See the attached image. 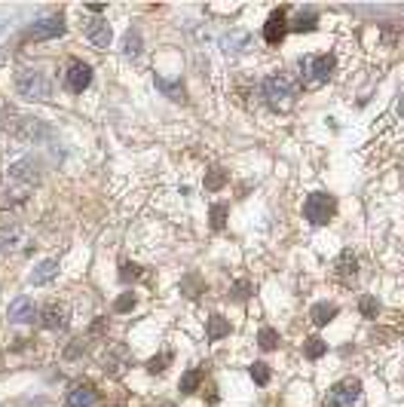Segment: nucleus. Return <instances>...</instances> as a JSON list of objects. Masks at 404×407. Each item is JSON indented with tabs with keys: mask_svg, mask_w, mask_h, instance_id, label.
<instances>
[{
	"mask_svg": "<svg viewBox=\"0 0 404 407\" xmlns=\"http://www.w3.org/2000/svg\"><path fill=\"white\" fill-rule=\"evenodd\" d=\"M224 181H227V172H221V168H212V172H208V178H205V187L208 190H221Z\"/></svg>",
	"mask_w": 404,
	"mask_h": 407,
	"instance_id": "393cba45",
	"label": "nucleus"
},
{
	"mask_svg": "<svg viewBox=\"0 0 404 407\" xmlns=\"http://www.w3.org/2000/svg\"><path fill=\"white\" fill-rule=\"evenodd\" d=\"M334 67H337V61L334 56H306L300 61V77L306 86H322V83H328L334 77Z\"/></svg>",
	"mask_w": 404,
	"mask_h": 407,
	"instance_id": "f03ea898",
	"label": "nucleus"
},
{
	"mask_svg": "<svg viewBox=\"0 0 404 407\" xmlns=\"http://www.w3.org/2000/svg\"><path fill=\"white\" fill-rule=\"evenodd\" d=\"M205 334H208V340H221V337L230 334V321L224 319V316H212V319H208Z\"/></svg>",
	"mask_w": 404,
	"mask_h": 407,
	"instance_id": "2eb2a0df",
	"label": "nucleus"
},
{
	"mask_svg": "<svg viewBox=\"0 0 404 407\" xmlns=\"http://www.w3.org/2000/svg\"><path fill=\"white\" fill-rule=\"evenodd\" d=\"M288 34V10H276L273 15L267 19V25H263V40L267 43H282V37Z\"/></svg>",
	"mask_w": 404,
	"mask_h": 407,
	"instance_id": "6e6552de",
	"label": "nucleus"
},
{
	"mask_svg": "<svg viewBox=\"0 0 404 407\" xmlns=\"http://www.w3.org/2000/svg\"><path fill=\"white\" fill-rule=\"evenodd\" d=\"M303 214H306L309 224L322 227L337 214V202H334L331 193H309L306 196V205H303Z\"/></svg>",
	"mask_w": 404,
	"mask_h": 407,
	"instance_id": "20e7f679",
	"label": "nucleus"
},
{
	"mask_svg": "<svg viewBox=\"0 0 404 407\" xmlns=\"http://www.w3.org/2000/svg\"><path fill=\"white\" fill-rule=\"evenodd\" d=\"M355 273H359V260H355V255L343 251V255H340V260H337V276L343 282H349V279H355Z\"/></svg>",
	"mask_w": 404,
	"mask_h": 407,
	"instance_id": "4468645a",
	"label": "nucleus"
},
{
	"mask_svg": "<svg viewBox=\"0 0 404 407\" xmlns=\"http://www.w3.org/2000/svg\"><path fill=\"white\" fill-rule=\"evenodd\" d=\"M395 113H398V117H404V95L398 98V104H395Z\"/></svg>",
	"mask_w": 404,
	"mask_h": 407,
	"instance_id": "7c9ffc66",
	"label": "nucleus"
},
{
	"mask_svg": "<svg viewBox=\"0 0 404 407\" xmlns=\"http://www.w3.org/2000/svg\"><path fill=\"white\" fill-rule=\"evenodd\" d=\"M193 288H205V285H202V282L196 279V276H190V279L184 282V291H187V297H193Z\"/></svg>",
	"mask_w": 404,
	"mask_h": 407,
	"instance_id": "c756f323",
	"label": "nucleus"
},
{
	"mask_svg": "<svg viewBox=\"0 0 404 407\" xmlns=\"http://www.w3.org/2000/svg\"><path fill=\"white\" fill-rule=\"evenodd\" d=\"M291 31H313L316 28V13H297V19H294L291 22V25H288Z\"/></svg>",
	"mask_w": 404,
	"mask_h": 407,
	"instance_id": "6ab92c4d",
	"label": "nucleus"
},
{
	"mask_svg": "<svg viewBox=\"0 0 404 407\" xmlns=\"http://www.w3.org/2000/svg\"><path fill=\"white\" fill-rule=\"evenodd\" d=\"M258 346L261 349H276L279 346V334L273 331V328H261L258 331Z\"/></svg>",
	"mask_w": 404,
	"mask_h": 407,
	"instance_id": "412c9836",
	"label": "nucleus"
},
{
	"mask_svg": "<svg viewBox=\"0 0 404 407\" xmlns=\"http://www.w3.org/2000/svg\"><path fill=\"white\" fill-rule=\"evenodd\" d=\"M98 404V395H95V389L92 386H74L71 392H68V407H95Z\"/></svg>",
	"mask_w": 404,
	"mask_h": 407,
	"instance_id": "9b49d317",
	"label": "nucleus"
},
{
	"mask_svg": "<svg viewBox=\"0 0 404 407\" xmlns=\"http://www.w3.org/2000/svg\"><path fill=\"white\" fill-rule=\"evenodd\" d=\"M224 224H227V202H215L212 205V227L224 230Z\"/></svg>",
	"mask_w": 404,
	"mask_h": 407,
	"instance_id": "4be33fe9",
	"label": "nucleus"
},
{
	"mask_svg": "<svg viewBox=\"0 0 404 407\" xmlns=\"http://www.w3.org/2000/svg\"><path fill=\"white\" fill-rule=\"evenodd\" d=\"M263 98L273 111H291L294 104V80L288 74H270L263 80Z\"/></svg>",
	"mask_w": 404,
	"mask_h": 407,
	"instance_id": "f257e3e1",
	"label": "nucleus"
},
{
	"mask_svg": "<svg viewBox=\"0 0 404 407\" xmlns=\"http://www.w3.org/2000/svg\"><path fill=\"white\" fill-rule=\"evenodd\" d=\"M120 276H123V279H138V276H141V270H138V266L135 264H123V270H120Z\"/></svg>",
	"mask_w": 404,
	"mask_h": 407,
	"instance_id": "cd10ccee",
	"label": "nucleus"
},
{
	"mask_svg": "<svg viewBox=\"0 0 404 407\" xmlns=\"http://www.w3.org/2000/svg\"><path fill=\"white\" fill-rule=\"evenodd\" d=\"M15 89H19V95L31 98V102H43V98H49V80L34 71V67H22V71H15Z\"/></svg>",
	"mask_w": 404,
	"mask_h": 407,
	"instance_id": "7ed1b4c3",
	"label": "nucleus"
},
{
	"mask_svg": "<svg viewBox=\"0 0 404 407\" xmlns=\"http://www.w3.org/2000/svg\"><path fill=\"white\" fill-rule=\"evenodd\" d=\"M248 371H251V380L258 383V386H267V383H270V367L263 365V362H254Z\"/></svg>",
	"mask_w": 404,
	"mask_h": 407,
	"instance_id": "5701e85b",
	"label": "nucleus"
},
{
	"mask_svg": "<svg viewBox=\"0 0 404 407\" xmlns=\"http://www.w3.org/2000/svg\"><path fill=\"white\" fill-rule=\"evenodd\" d=\"M169 362V356H160V358H150V362H147V371L150 374H160L162 371V365Z\"/></svg>",
	"mask_w": 404,
	"mask_h": 407,
	"instance_id": "c85d7f7f",
	"label": "nucleus"
},
{
	"mask_svg": "<svg viewBox=\"0 0 404 407\" xmlns=\"http://www.w3.org/2000/svg\"><path fill=\"white\" fill-rule=\"evenodd\" d=\"M325 349H328V346H325V340H322V337H309V340L303 343V356H306L309 362L322 358V356H325Z\"/></svg>",
	"mask_w": 404,
	"mask_h": 407,
	"instance_id": "f3484780",
	"label": "nucleus"
},
{
	"mask_svg": "<svg viewBox=\"0 0 404 407\" xmlns=\"http://www.w3.org/2000/svg\"><path fill=\"white\" fill-rule=\"evenodd\" d=\"M362 395V383L359 380H343L337 386H331L328 398H325V407H355Z\"/></svg>",
	"mask_w": 404,
	"mask_h": 407,
	"instance_id": "39448f33",
	"label": "nucleus"
},
{
	"mask_svg": "<svg viewBox=\"0 0 404 407\" xmlns=\"http://www.w3.org/2000/svg\"><path fill=\"white\" fill-rule=\"evenodd\" d=\"M59 273V264L56 260H43V264H37V270L31 273V285H46V282H52Z\"/></svg>",
	"mask_w": 404,
	"mask_h": 407,
	"instance_id": "ddd939ff",
	"label": "nucleus"
},
{
	"mask_svg": "<svg viewBox=\"0 0 404 407\" xmlns=\"http://www.w3.org/2000/svg\"><path fill=\"white\" fill-rule=\"evenodd\" d=\"M248 291H251V285H248V282H236V285H233V297H236V301H245Z\"/></svg>",
	"mask_w": 404,
	"mask_h": 407,
	"instance_id": "bb28decb",
	"label": "nucleus"
},
{
	"mask_svg": "<svg viewBox=\"0 0 404 407\" xmlns=\"http://www.w3.org/2000/svg\"><path fill=\"white\" fill-rule=\"evenodd\" d=\"M309 316H313L316 325H328V321L337 316V303H316Z\"/></svg>",
	"mask_w": 404,
	"mask_h": 407,
	"instance_id": "dca6fc26",
	"label": "nucleus"
},
{
	"mask_svg": "<svg viewBox=\"0 0 404 407\" xmlns=\"http://www.w3.org/2000/svg\"><path fill=\"white\" fill-rule=\"evenodd\" d=\"M37 316L34 303H31V297H19V301H13L10 306V321H15V325H25V321H31Z\"/></svg>",
	"mask_w": 404,
	"mask_h": 407,
	"instance_id": "f8f14e48",
	"label": "nucleus"
},
{
	"mask_svg": "<svg viewBox=\"0 0 404 407\" xmlns=\"http://www.w3.org/2000/svg\"><path fill=\"white\" fill-rule=\"evenodd\" d=\"M86 37L98 46V49H107V46H111V40H114V31H111V25H107L104 19H92L89 25H86Z\"/></svg>",
	"mask_w": 404,
	"mask_h": 407,
	"instance_id": "9d476101",
	"label": "nucleus"
},
{
	"mask_svg": "<svg viewBox=\"0 0 404 407\" xmlns=\"http://www.w3.org/2000/svg\"><path fill=\"white\" fill-rule=\"evenodd\" d=\"M199 383H202V371H199V367H190V371L181 377V392L193 395L199 389Z\"/></svg>",
	"mask_w": 404,
	"mask_h": 407,
	"instance_id": "a211bd4d",
	"label": "nucleus"
},
{
	"mask_svg": "<svg viewBox=\"0 0 404 407\" xmlns=\"http://www.w3.org/2000/svg\"><path fill=\"white\" fill-rule=\"evenodd\" d=\"M359 310H362V316H364V319H377V312H380L377 297H374V294H364L362 301H359Z\"/></svg>",
	"mask_w": 404,
	"mask_h": 407,
	"instance_id": "aec40b11",
	"label": "nucleus"
},
{
	"mask_svg": "<svg viewBox=\"0 0 404 407\" xmlns=\"http://www.w3.org/2000/svg\"><path fill=\"white\" fill-rule=\"evenodd\" d=\"M65 34V19L61 15H49V19H40L37 25H31V40H56V37Z\"/></svg>",
	"mask_w": 404,
	"mask_h": 407,
	"instance_id": "0eeeda50",
	"label": "nucleus"
},
{
	"mask_svg": "<svg viewBox=\"0 0 404 407\" xmlns=\"http://www.w3.org/2000/svg\"><path fill=\"white\" fill-rule=\"evenodd\" d=\"M114 310H116V312H129V310H135V294H132V291L120 294V297H116V303H114Z\"/></svg>",
	"mask_w": 404,
	"mask_h": 407,
	"instance_id": "b1692460",
	"label": "nucleus"
},
{
	"mask_svg": "<svg viewBox=\"0 0 404 407\" xmlns=\"http://www.w3.org/2000/svg\"><path fill=\"white\" fill-rule=\"evenodd\" d=\"M40 325L46 331H65L68 328V310L61 303H46L40 312Z\"/></svg>",
	"mask_w": 404,
	"mask_h": 407,
	"instance_id": "1a4fd4ad",
	"label": "nucleus"
},
{
	"mask_svg": "<svg viewBox=\"0 0 404 407\" xmlns=\"http://www.w3.org/2000/svg\"><path fill=\"white\" fill-rule=\"evenodd\" d=\"M65 83H68V89L71 92H86L89 89V83H92V67L86 65V61H71L68 65V71H65Z\"/></svg>",
	"mask_w": 404,
	"mask_h": 407,
	"instance_id": "423d86ee",
	"label": "nucleus"
},
{
	"mask_svg": "<svg viewBox=\"0 0 404 407\" xmlns=\"http://www.w3.org/2000/svg\"><path fill=\"white\" fill-rule=\"evenodd\" d=\"M141 52V37H138V31H132L126 34V56H138Z\"/></svg>",
	"mask_w": 404,
	"mask_h": 407,
	"instance_id": "a878e982",
	"label": "nucleus"
}]
</instances>
